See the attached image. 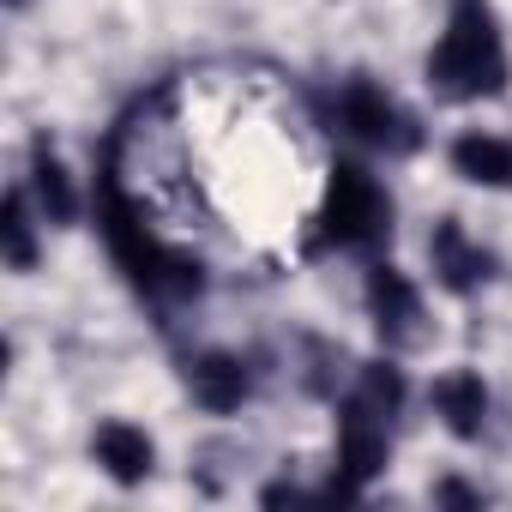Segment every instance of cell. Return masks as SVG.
<instances>
[{"mask_svg": "<svg viewBox=\"0 0 512 512\" xmlns=\"http://www.w3.org/2000/svg\"><path fill=\"white\" fill-rule=\"evenodd\" d=\"M91 458L103 464V476H109L115 488H139V482H151V470H157V440H151L139 422L109 416V422H97V434H91Z\"/></svg>", "mask_w": 512, "mask_h": 512, "instance_id": "9", "label": "cell"}, {"mask_svg": "<svg viewBox=\"0 0 512 512\" xmlns=\"http://www.w3.org/2000/svg\"><path fill=\"white\" fill-rule=\"evenodd\" d=\"M25 187H31V199H37V211H43V223H55V229H67V223H79V211H85V199H79V187H73V175H67V163L55 157V145H49V139H37V151H31V175H25Z\"/></svg>", "mask_w": 512, "mask_h": 512, "instance_id": "11", "label": "cell"}, {"mask_svg": "<svg viewBox=\"0 0 512 512\" xmlns=\"http://www.w3.org/2000/svg\"><path fill=\"white\" fill-rule=\"evenodd\" d=\"M512 79V55L500 37L494 0H446V25L428 49V91L446 103L500 97Z\"/></svg>", "mask_w": 512, "mask_h": 512, "instance_id": "1", "label": "cell"}, {"mask_svg": "<svg viewBox=\"0 0 512 512\" xmlns=\"http://www.w3.org/2000/svg\"><path fill=\"white\" fill-rule=\"evenodd\" d=\"M13 7H25V0H13Z\"/></svg>", "mask_w": 512, "mask_h": 512, "instance_id": "15", "label": "cell"}, {"mask_svg": "<svg viewBox=\"0 0 512 512\" xmlns=\"http://www.w3.org/2000/svg\"><path fill=\"white\" fill-rule=\"evenodd\" d=\"M434 506H482V488H470V482H434Z\"/></svg>", "mask_w": 512, "mask_h": 512, "instance_id": "14", "label": "cell"}, {"mask_svg": "<svg viewBox=\"0 0 512 512\" xmlns=\"http://www.w3.org/2000/svg\"><path fill=\"white\" fill-rule=\"evenodd\" d=\"M350 398H362L374 416L398 422V410H404V398H410V386H404V368H398L392 356H380V362H362V368H356V386H350Z\"/></svg>", "mask_w": 512, "mask_h": 512, "instance_id": "13", "label": "cell"}, {"mask_svg": "<svg viewBox=\"0 0 512 512\" xmlns=\"http://www.w3.org/2000/svg\"><path fill=\"white\" fill-rule=\"evenodd\" d=\"M428 266H434V284L446 296H476L488 278H494V253L458 223V217H440L428 229Z\"/></svg>", "mask_w": 512, "mask_h": 512, "instance_id": "6", "label": "cell"}, {"mask_svg": "<svg viewBox=\"0 0 512 512\" xmlns=\"http://www.w3.org/2000/svg\"><path fill=\"white\" fill-rule=\"evenodd\" d=\"M187 398L205 416H235L253 398V368L241 356H229V350H199L187 362Z\"/></svg>", "mask_w": 512, "mask_h": 512, "instance_id": "7", "label": "cell"}, {"mask_svg": "<svg viewBox=\"0 0 512 512\" xmlns=\"http://www.w3.org/2000/svg\"><path fill=\"white\" fill-rule=\"evenodd\" d=\"M314 115H320L326 133H338L344 145L374 151V157H410V151L422 145L416 115H410L392 91H380L374 79H344V85L320 91V97H314Z\"/></svg>", "mask_w": 512, "mask_h": 512, "instance_id": "3", "label": "cell"}, {"mask_svg": "<svg viewBox=\"0 0 512 512\" xmlns=\"http://www.w3.org/2000/svg\"><path fill=\"white\" fill-rule=\"evenodd\" d=\"M37 199L31 187H7V205H0V253H7L13 272H31L37 266Z\"/></svg>", "mask_w": 512, "mask_h": 512, "instance_id": "12", "label": "cell"}, {"mask_svg": "<svg viewBox=\"0 0 512 512\" xmlns=\"http://www.w3.org/2000/svg\"><path fill=\"white\" fill-rule=\"evenodd\" d=\"M446 163H452V175L470 181V187H494V193L512 187V139H500V133H482V127L458 133L452 151H446Z\"/></svg>", "mask_w": 512, "mask_h": 512, "instance_id": "10", "label": "cell"}, {"mask_svg": "<svg viewBox=\"0 0 512 512\" xmlns=\"http://www.w3.org/2000/svg\"><path fill=\"white\" fill-rule=\"evenodd\" d=\"M362 308L374 320V332L386 338V350H404L422 338V290L410 284V272H398L392 260H374L362 278Z\"/></svg>", "mask_w": 512, "mask_h": 512, "instance_id": "5", "label": "cell"}, {"mask_svg": "<svg viewBox=\"0 0 512 512\" xmlns=\"http://www.w3.org/2000/svg\"><path fill=\"white\" fill-rule=\"evenodd\" d=\"M428 404L452 440H482L488 434V380L476 368H446L428 386Z\"/></svg>", "mask_w": 512, "mask_h": 512, "instance_id": "8", "label": "cell"}, {"mask_svg": "<svg viewBox=\"0 0 512 512\" xmlns=\"http://www.w3.org/2000/svg\"><path fill=\"white\" fill-rule=\"evenodd\" d=\"M392 235V193L356 157L326 169V193L314 211V253H380Z\"/></svg>", "mask_w": 512, "mask_h": 512, "instance_id": "2", "label": "cell"}, {"mask_svg": "<svg viewBox=\"0 0 512 512\" xmlns=\"http://www.w3.org/2000/svg\"><path fill=\"white\" fill-rule=\"evenodd\" d=\"M392 458V422L374 416L362 398H338V470H332V500H362V488L386 470Z\"/></svg>", "mask_w": 512, "mask_h": 512, "instance_id": "4", "label": "cell"}]
</instances>
